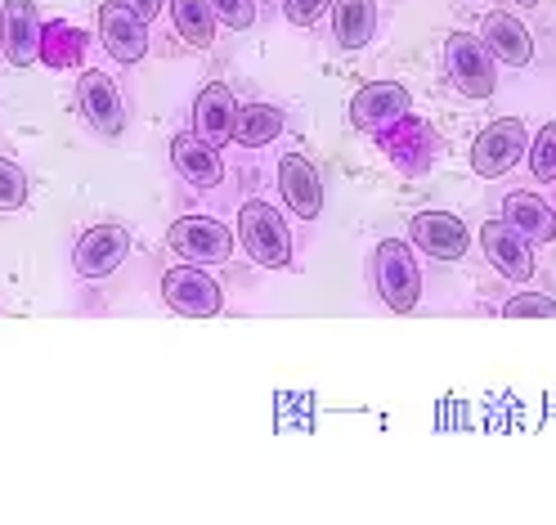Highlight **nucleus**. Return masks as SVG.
I'll list each match as a JSON object with an SVG mask.
<instances>
[{
	"label": "nucleus",
	"instance_id": "17",
	"mask_svg": "<svg viewBox=\"0 0 556 525\" xmlns=\"http://www.w3.org/2000/svg\"><path fill=\"white\" fill-rule=\"evenodd\" d=\"M242 103L233 99V90L225 82H206L193 99V135L206 139L212 149L233 145V122H238Z\"/></svg>",
	"mask_w": 556,
	"mask_h": 525
},
{
	"label": "nucleus",
	"instance_id": "8",
	"mask_svg": "<svg viewBox=\"0 0 556 525\" xmlns=\"http://www.w3.org/2000/svg\"><path fill=\"white\" fill-rule=\"evenodd\" d=\"M278 198L301 225H315L324 216V175L305 153L278 158Z\"/></svg>",
	"mask_w": 556,
	"mask_h": 525
},
{
	"label": "nucleus",
	"instance_id": "30",
	"mask_svg": "<svg viewBox=\"0 0 556 525\" xmlns=\"http://www.w3.org/2000/svg\"><path fill=\"white\" fill-rule=\"evenodd\" d=\"M511 5H516V10H534V5H539V0H511Z\"/></svg>",
	"mask_w": 556,
	"mask_h": 525
},
{
	"label": "nucleus",
	"instance_id": "10",
	"mask_svg": "<svg viewBox=\"0 0 556 525\" xmlns=\"http://www.w3.org/2000/svg\"><path fill=\"white\" fill-rule=\"evenodd\" d=\"M99 46L122 67L149 54V23L130 10V0H103L99 5Z\"/></svg>",
	"mask_w": 556,
	"mask_h": 525
},
{
	"label": "nucleus",
	"instance_id": "4",
	"mask_svg": "<svg viewBox=\"0 0 556 525\" xmlns=\"http://www.w3.org/2000/svg\"><path fill=\"white\" fill-rule=\"evenodd\" d=\"M162 301L166 310L185 314V320H212L225 314V288L216 284V274H206V265H170L162 270Z\"/></svg>",
	"mask_w": 556,
	"mask_h": 525
},
{
	"label": "nucleus",
	"instance_id": "22",
	"mask_svg": "<svg viewBox=\"0 0 556 525\" xmlns=\"http://www.w3.org/2000/svg\"><path fill=\"white\" fill-rule=\"evenodd\" d=\"M170 23H176V37L193 50H206L216 41L212 0H170Z\"/></svg>",
	"mask_w": 556,
	"mask_h": 525
},
{
	"label": "nucleus",
	"instance_id": "28",
	"mask_svg": "<svg viewBox=\"0 0 556 525\" xmlns=\"http://www.w3.org/2000/svg\"><path fill=\"white\" fill-rule=\"evenodd\" d=\"M283 14L292 27H315L324 14H332V0H283Z\"/></svg>",
	"mask_w": 556,
	"mask_h": 525
},
{
	"label": "nucleus",
	"instance_id": "6",
	"mask_svg": "<svg viewBox=\"0 0 556 525\" xmlns=\"http://www.w3.org/2000/svg\"><path fill=\"white\" fill-rule=\"evenodd\" d=\"M530 153V126L520 117H498L490 122L476 145H471V171L480 175V180H503V175Z\"/></svg>",
	"mask_w": 556,
	"mask_h": 525
},
{
	"label": "nucleus",
	"instance_id": "7",
	"mask_svg": "<svg viewBox=\"0 0 556 525\" xmlns=\"http://www.w3.org/2000/svg\"><path fill=\"white\" fill-rule=\"evenodd\" d=\"M130 248H135V238L126 225H90L73 248V274L81 284H103V278H113L122 270Z\"/></svg>",
	"mask_w": 556,
	"mask_h": 525
},
{
	"label": "nucleus",
	"instance_id": "25",
	"mask_svg": "<svg viewBox=\"0 0 556 525\" xmlns=\"http://www.w3.org/2000/svg\"><path fill=\"white\" fill-rule=\"evenodd\" d=\"M27 193H31L27 171H23L14 158L0 153V212H23V207H27Z\"/></svg>",
	"mask_w": 556,
	"mask_h": 525
},
{
	"label": "nucleus",
	"instance_id": "20",
	"mask_svg": "<svg viewBox=\"0 0 556 525\" xmlns=\"http://www.w3.org/2000/svg\"><path fill=\"white\" fill-rule=\"evenodd\" d=\"M332 41L341 50H364L377 37V0H332Z\"/></svg>",
	"mask_w": 556,
	"mask_h": 525
},
{
	"label": "nucleus",
	"instance_id": "14",
	"mask_svg": "<svg viewBox=\"0 0 556 525\" xmlns=\"http://www.w3.org/2000/svg\"><path fill=\"white\" fill-rule=\"evenodd\" d=\"M41 37L46 23L31 0H5L0 5V46H5V59L14 67H31L41 59Z\"/></svg>",
	"mask_w": 556,
	"mask_h": 525
},
{
	"label": "nucleus",
	"instance_id": "12",
	"mask_svg": "<svg viewBox=\"0 0 556 525\" xmlns=\"http://www.w3.org/2000/svg\"><path fill=\"white\" fill-rule=\"evenodd\" d=\"M476 238H480L484 261H490L503 278H511V284H530V278L539 274V265H534V242H526L507 221H484Z\"/></svg>",
	"mask_w": 556,
	"mask_h": 525
},
{
	"label": "nucleus",
	"instance_id": "11",
	"mask_svg": "<svg viewBox=\"0 0 556 525\" xmlns=\"http://www.w3.org/2000/svg\"><path fill=\"white\" fill-rule=\"evenodd\" d=\"M408 238H413V248L431 257V261H463L471 252V229L463 216L454 212H417L408 221Z\"/></svg>",
	"mask_w": 556,
	"mask_h": 525
},
{
	"label": "nucleus",
	"instance_id": "24",
	"mask_svg": "<svg viewBox=\"0 0 556 525\" xmlns=\"http://www.w3.org/2000/svg\"><path fill=\"white\" fill-rule=\"evenodd\" d=\"M526 166H530V180L534 185H556V122H543L539 126V135L530 139Z\"/></svg>",
	"mask_w": 556,
	"mask_h": 525
},
{
	"label": "nucleus",
	"instance_id": "9",
	"mask_svg": "<svg viewBox=\"0 0 556 525\" xmlns=\"http://www.w3.org/2000/svg\"><path fill=\"white\" fill-rule=\"evenodd\" d=\"M77 109L86 117L90 130H99L103 139H117L126 130V99H122V86L99 73V67H86L77 77Z\"/></svg>",
	"mask_w": 556,
	"mask_h": 525
},
{
	"label": "nucleus",
	"instance_id": "29",
	"mask_svg": "<svg viewBox=\"0 0 556 525\" xmlns=\"http://www.w3.org/2000/svg\"><path fill=\"white\" fill-rule=\"evenodd\" d=\"M130 10H135L139 18H144V23H153V18L162 14V0H130Z\"/></svg>",
	"mask_w": 556,
	"mask_h": 525
},
{
	"label": "nucleus",
	"instance_id": "1",
	"mask_svg": "<svg viewBox=\"0 0 556 525\" xmlns=\"http://www.w3.org/2000/svg\"><path fill=\"white\" fill-rule=\"evenodd\" d=\"M368 284L387 310H417V301H422V261H417V248L408 238H381L368 252Z\"/></svg>",
	"mask_w": 556,
	"mask_h": 525
},
{
	"label": "nucleus",
	"instance_id": "5",
	"mask_svg": "<svg viewBox=\"0 0 556 525\" xmlns=\"http://www.w3.org/2000/svg\"><path fill=\"white\" fill-rule=\"evenodd\" d=\"M233 229L216 216H180L166 229V248L185 265H225L233 261Z\"/></svg>",
	"mask_w": 556,
	"mask_h": 525
},
{
	"label": "nucleus",
	"instance_id": "16",
	"mask_svg": "<svg viewBox=\"0 0 556 525\" xmlns=\"http://www.w3.org/2000/svg\"><path fill=\"white\" fill-rule=\"evenodd\" d=\"M408 109H413V95L400 82H368L351 99V126L368 130V135H381L387 126H395L400 117H408Z\"/></svg>",
	"mask_w": 556,
	"mask_h": 525
},
{
	"label": "nucleus",
	"instance_id": "26",
	"mask_svg": "<svg viewBox=\"0 0 556 525\" xmlns=\"http://www.w3.org/2000/svg\"><path fill=\"white\" fill-rule=\"evenodd\" d=\"M498 314L503 320H556V301L547 292H511Z\"/></svg>",
	"mask_w": 556,
	"mask_h": 525
},
{
	"label": "nucleus",
	"instance_id": "18",
	"mask_svg": "<svg viewBox=\"0 0 556 525\" xmlns=\"http://www.w3.org/2000/svg\"><path fill=\"white\" fill-rule=\"evenodd\" d=\"M480 41L490 46V54H494L498 63H507V67H530V63H534V37H530V27L520 23L516 14H507V10L484 14Z\"/></svg>",
	"mask_w": 556,
	"mask_h": 525
},
{
	"label": "nucleus",
	"instance_id": "21",
	"mask_svg": "<svg viewBox=\"0 0 556 525\" xmlns=\"http://www.w3.org/2000/svg\"><path fill=\"white\" fill-rule=\"evenodd\" d=\"M283 126H288V113L278 109V103H242L238 122H233V145L238 149H265L283 135Z\"/></svg>",
	"mask_w": 556,
	"mask_h": 525
},
{
	"label": "nucleus",
	"instance_id": "13",
	"mask_svg": "<svg viewBox=\"0 0 556 525\" xmlns=\"http://www.w3.org/2000/svg\"><path fill=\"white\" fill-rule=\"evenodd\" d=\"M170 166H176L180 185L198 189V193H216L225 185V162L220 149H212L206 139H198L193 130H180L170 139Z\"/></svg>",
	"mask_w": 556,
	"mask_h": 525
},
{
	"label": "nucleus",
	"instance_id": "19",
	"mask_svg": "<svg viewBox=\"0 0 556 525\" xmlns=\"http://www.w3.org/2000/svg\"><path fill=\"white\" fill-rule=\"evenodd\" d=\"M526 242H556V212L552 202H543L534 189H511L503 198V216Z\"/></svg>",
	"mask_w": 556,
	"mask_h": 525
},
{
	"label": "nucleus",
	"instance_id": "27",
	"mask_svg": "<svg viewBox=\"0 0 556 525\" xmlns=\"http://www.w3.org/2000/svg\"><path fill=\"white\" fill-rule=\"evenodd\" d=\"M212 14L229 32H248L256 23V0H212Z\"/></svg>",
	"mask_w": 556,
	"mask_h": 525
},
{
	"label": "nucleus",
	"instance_id": "3",
	"mask_svg": "<svg viewBox=\"0 0 556 525\" xmlns=\"http://www.w3.org/2000/svg\"><path fill=\"white\" fill-rule=\"evenodd\" d=\"M494 54L476 32H448L444 41V73L467 99H494L498 90V73H494Z\"/></svg>",
	"mask_w": 556,
	"mask_h": 525
},
{
	"label": "nucleus",
	"instance_id": "23",
	"mask_svg": "<svg viewBox=\"0 0 556 525\" xmlns=\"http://www.w3.org/2000/svg\"><path fill=\"white\" fill-rule=\"evenodd\" d=\"M81 50H86V37L77 27L67 23H50L46 37H41V63L50 67H77L81 63Z\"/></svg>",
	"mask_w": 556,
	"mask_h": 525
},
{
	"label": "nucleus",
	"instance_id": "2",
	"mask_svg": "<svg viewBox=\"0 0 556 525\" xmlns=\"http://www.w3.org/2000/svg\"><path fill=\"white\" fill-rule=\"evenodd\" d=\"M238 248L261 270H292L296 261V242L283 212L265 198H248L238 207Z\"/></svg>",
	"mask_w": 556,
	"mask_h": 525
},
{
	"label": "nucleus",
	"instance_id": "15",
	"mask_svg": "<svg viewBox=\"0 0 556 525\" xmlns=\"http://www.w3.org/2000/svg\"><path fill=\"white\" fill-rule=\"evenodd\" d=\"M381 139V149H387V158L404 171V175H427L435 153H440V139L431 135L427 122H417V117H400L395 126H387L377 135Z\"/></svg>",
	"mask_w": 556,
	"mask_h": 525
}]
</instances>
